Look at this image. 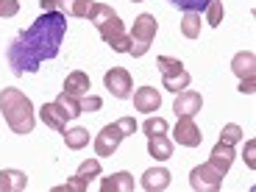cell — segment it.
Instances as JSON below:
<instances>
[{"mask_svg":"<svg viewBox=\"0 0 256 192\" xmlns=\"http://www.w3.org/2000/svg\"><path fill=\"white\" fill-rule=\"evenodd\" d=\"M67 36V17L62 12H42L31 22V28L20 31L6 48V62L14 76L36 72L42 62H50L58 56L62 42Z\"/></svg>","mask_w":256,"mask_h":192,"instance_id":"obj_1","label":"cell"},{"mask_svg":"<svg viewBox=\"0 0 256 192\" xmlns=\"http://www.w3.org/2000/svg\"><path fill=\"white\" fill-rule=\"evenodd\" d=\"M62 136H64V145L70 150H81V148L90 145V131L86 128H64Z\"/></svg>","mask_w":256,"mask_h":192,"instance_id":"obj_21","label":"cell"},{"mask_svg":"<svg viewBox=\"0 0 256 192\" xmlns=\"http://www.w3.org/2000/svg\"><path fill=\"white\" fill-rule=\"evenodd\" d=\"M103 84H106V90H109L114 98H120V100L131 98V90H134L131 72H128L126 67H112V70L103 76Z\"/></svg>","mask_w":256,"mask_h":192,"instance_id":"obj_8","label":"cell"},{"mask_svg":"<svg viewBox=\"0 0 256 192\" xmlns=\"http://www.w3.org/2000/svg\"><path fill=\"white\" fill-rule=\"evenodd\" d=\"M240 92H242V95H254V92H256V76L240 78Z\"/></svg>","mask_w":256,"mask_h":192,"instance_id":"obj_35","label":"cell"},{"mask_svg":"<svg viewBox=\"0 0 256 192\" xmlns=\"http://www.w3.org/2000/svg\"><path fill=\"white\" fill-rule=\"evenodd\" d=\"M231 72L237 78H250L256 76V56L250 50H242L237 53V56L231 58Z\"/></svg>","mask_w":256,"mask_h":192,"instance_id":"obj_17","label":"cell"},{"mask_svg":"<svg viewBox=\"0 0 256 192\" xmlns=\"http://www.w3.org/2000/svg\"><path fill=\"white\" fill-rule=\"evenodd\" d=\"M0 112H3L6 126L12 128L14 134H20V136L31 134L34 126H36V114H34L31 98L22 95V92L14 90V86L0 90Z\"/></svg>","mask_w":256,"mask_h":192,"instance_id":"obj_2","label":"cell"},{"mask_svg":"<svg viewBox=\"0 0 256 192\" xmlns=\"http://www.w3.org/2000/svg\"><path fill=\"white\" fill-rule=\"evenodd\" d=\"M204 17H206V26L218 28L223 22V0H209L204 8Z\"/></svg>","mask_w":256,"mask_h":192,"instance_id":"obj_24","label":"cell"},{"mask_svg":"<svg viewBox=\"0 0 256 192\" xmlns=\"http://www.w3.org/2000/svg\"><path fill=\"white\" fill-rule=\"evenodd\" d=\"M20 12V0H0V17H14Z\"/></svg>","mask_w":256,"mask_h":192,"instance_id":"obj_32","label":"cell"},{"mask_svg":"<svg viewBox=\"0 0 256 192\" xmlns=\"http://www.w3.org/2000/svg\"><path fill=\"white\" fill-rule=\"evenodd\" d=\"M114 14L117 12L112 6H106V3H92V12H90V17H86V20H90V22H95V28H98V26H103L106 20H112Z\"/></svg>","mask_w":256,"mask_h":192,"instance_id":"obj_25","label":"cell"},{"mask_svg":"<svg viewBox=\"0 0 256 192\" xmlns=\"http://www.w3.org/2000/svg\"><path fill=\"white\" fill-rule=\"evenodd\" d=\"M220 142H226V145H237V142H242V128H240L237 122L223 126V131H220Z\"/></svg>","mask_w":256,"mask_h":192,"instance_id":"obj_28","label":"cell"},{"mask_svg":"<svg viewBox=\"0 0 256 192\" xmlns=\"http://www.w3.org/2000/svg\"><path fill=\"white\" fill-rule=\"evenodd\" d=\"M98 34H100V39L114 53H128L131 50V36L126 34V22H122L117 14L112 20H106L103 26H98Z\"/></svg>","mask_w":256,"mask_h":192,"instance_id":"obj_5","label":"cell"},{"mask_svg":"<svg viewBox=\"0 0 256 192\" xmlns=\"http://www.w3.org/2000/svg\"><path fill=\"white\" fill-rule=\"evenodd\" d=\"M39 120L45 122L48 128H53V131H58L62 134L64 128H67V114H64L62 109H58V103H42V109H39Z\"/></svg>","mask_w":256,"mask_h":192,"instance_id":"obj_14","label":"cell"},{"mask_svg":"<svg viewBox=\"0 0 256 192\" xmlns=\"http://www.w3.org/2000/svg\"><path fill=\"white\" fill-rule=\"evenodd\" d=\"M200 109H204V98H200L198 92H192V90L176 92V100H173L176 117H195Z\"/></svg>","mask_w":256,"mask_h":192,"instance_id":"obj_10","label":"cell"},{"mask_svg":"<svg viewBox=\"0 0 256 192\" xmlns=\"http://www.w3.org/2000/svg\"><path fill=\"white\" fill-rule=\"evenodd\" d=\"M190 186L195 192H218L223 186V173H218L209 162L198 164V167H192V173H190Z\"/></svg>","mask_w":256,"mask_h":192,"instance_id":"obj_6","label":"cell"},{"mask_svg":"<svg viewBox=\"0 0 256 192\" xmlns=\"http://www.w3.org/2000/svg\"><path fill=\"white\" fill-rule=\"evenodd\" d=\"M58 12L64 17H90L92 0H58Z\"/></svg>","mask_w":256,"mask_h":192,"instance_id":"obj_20","label":"cell"},{"mask_svg":"<svg viewBox=\"0 0 256 192\" xmlns=\"http://www.w3.org/2000/svg\"><path fill=\"white\" fill-rule=\"evenodd\" d=\"M142 131H145V136L167 134V120H162V117H148V120L142 122Z\"/></svg>","mask_w":256,"mask_h":192,"instance_id":"obj_27","label":"cell"},{"mask_svg":"<svg viewBox=\"0 0 256 192\" xmlns=\"http://www.w3.org/2000/svg\"><path fill=\"white\" fill-rule=\"evenodd\" d=\"M90 90H92L90 76L81 72V70H72L70 76L64 78V90L62 92H67V95H72V98H84V95H90Z\"/></svg>","mask_w":256,"mask_h":192,"instance_id":"obj_15","label":"cell"},{"mask_svg":"<svg viewBox=\"0 0 256 192\" xmlns=\"http://www.w3.org/2000/svg\"><path fill=\"white\" fill-rule=\"evenodd\" d=\"M245 164H248L250 170H256V142L254 140L245 142Z\"/></svg>","mask_w":256,"mask_h":192,"instance_id":"obj_34","label":"cell"},{"mask_svg":"<svg viewBox=\"0 0 256 192\" xmlns=\"http://www.w3.org/2000/svg\"><path fill=\"white\" fill-rule=\"evenodd\" d=\"M76 176H81L84 181L98 178V176H100V159H86V162H81V164H78V173H76Z\"/></svg>","mask_w":256,"mask_h":192,"instance_id":"obj_26","label":"cell"},{"mask_svg":"<svg viewBox=\"0 0 256 192\" xmlns=\"http://www.w3.org/2000/svg\"><path fill=\"white\" fill-rule=\"evenodd\" d=\"M170 170L167 167H150V170H145L142 173V190H148V192H162V190H167L170 186Z\"/></svg>","mask_w":256,"mask_h":192,"instance_id":"obj_13","label":"cell"},{"mask_svg":"<svg viewBox=\"0 0 256 192\" xmlns=\"http://www.w3.org/2000/svg\"><path fill=\"white\" fill-rule=\"evenodd\" d=\"M167 3H173V6L181 8V12H204L209 0H167Z\"/></svg>","mask_w":256,"mask_h":192,"instance_id":"obj_29","label":"cell"},{"mask_svg":"<svg viewBox=\"0 0 256 192\" xmlns=\"http://www.w3.org/2000/svg\"><path fill=\"white\" fill-rule=\"evenodd\" d=\"M117 126H120V131L126 136H134L136 134V122H134V117H120V120H114Z\"/></svg>","mask_w":256,"mask_h":192,"instance_id":"obj_33","label":"cell"},{"mask_svg":"<svg viewBox=\"0 0 256 192\" xmlns=\"http://www.w3.org/2000/svg\"><path fill=\"white\" fill-rule=\"evenodd\" d=\"M148 154L154 156V159H159V162H167L170 156H173V142L167 140L164 134L148 136Z\"/></svg>","mask_w":256,"mask_h":192,"instance_id":"obj_19","label":"cell"},{"mask_svg":"<svg viewBox=\"0 0 256 192\" xmlns=\"http://www.w3.org/2000/svg\"><path fill=\"white\" fill-rule=\"evenodd\" d=\"M181 34H184L186 39H198L200 36V12H184Z\"/></svg>","mask_w":256,"mask_h":192,"instance_id":"obj_22","label":"cell"},{"mask_svg":"<svg viewBox=\"0 0 256 192\" xmlns=\"http://www.w3.org/2000/svg\"><path fill=\"white\" fill-rule=\"evenodd\" d=\"M156 31H159V22H156L154 14H140L134 20V28H131V56L134 58H142L148 50H150V42L156 39Z\"/></svg>","mask_w":256,"mask_h":192,"instance_id":"obj_3","label":"cell"},{"mask_svg":"<svg viewBox=\"0 0 256 192\" xmlns=\"http://www.w3.org/2000/svg\"><path fill=\"white\" fill-rule=\"evenodd\" d=\"M28 186V176L22 170H0V192H22Z\"/></svg>","mask_w":256,"mask_h":192,"instance_id":"obj_18","label":"cell"},{"mask_svg":"<svg viewBox=\"0 0 256 192\" xmlns=\"http://www.w3.org/2000/svg\"><path fill=\"white\" fill-rule=\"evenodd\" d=\"M122 140H126V134L120 131V126H117V122L103 126L100 134L95 136V154H98V159H109V156H114Z\"/></svg>","mask_w":256,"mask_h":192,"instance_id":"obj_7","label":"cell"},{"mask_svg":"<svg viewBox=\"0 0 256 192\" xmlns=\"http://www.w3.org/2000/svg\"><path fill=\"white\" fill-rule=\"evenodd\" d=\"M78 103H81V114H90V112H100L103 100L98 95H84L78 98Z\"/></svg>","mask_w":256,"mask_h":192,"instance_id":"obj_31","label":"cell"},{"mask_svg":"<svg viewBox=\"0 0 256 192\" xmlns=\"http://www.w3.org/2000/svg\"><path fill=\"white\" fill-rule=\"evenodd\" d=\"M134 176L131 173H112L100 181V192H134Z\"/></svg>","mask_w":256,"mask_h":192,"instance_id":"obj_16","label":"cell"},{"mask_svg":"<svg viewBox=\"0 0 256 192\" xmlns=\"http://www.w3.org/2000/svg\"><path fill=\"white\" fill-rule=\"evenodd\" d=\"M162 106V95L154 90V86H140V90L134 92V109L142 112V114H154V112H159Z\"/></svg>","mask_w":256,"mask_h":192,"instance_id":"obj_12","label":"cell"},{"mask_svg":"<svg viewBox=\"0 0 256 192\" xmlns=\"http://www.w3.org/2000/svg\"><path fill=\"white\" fill-rule=\"evenodd\" d=\"M156 70L162 72V84L167 92H181L190 86V72L184 70V62L173 56H156Z\"/></svg>","mask_w":256,"mask_h":192,"instance_id":"obj_4","label":"cell"},{"mask_svg":"<svg viewBox=\"0 0 256 192\" xmlns=\"http://www.w3.org/2000/svg\"><path fill=\"white\" fill-rule=\"evenodd\" d=\"M173 140L178 142V145H184V148H198L200 142H204V134H200L195 117H178L176 131H173Z\"/></svg>","mask_w":256,"mask_h":192,"instance_id":"obj_9","label":"cell"},{"mask_svg":"<svg viewBox=\"0 0 256 192\" xmlns=\"http://www.w3.org/2000/svg\"><path fill=\"white\" fill-rule=\"evenodd\" d=\"M86 186H90V181H84L81 176H72L67 184L56 186V192H86Z\"/></svg>","mask_w":256,"mask_h":192,"instance_id":"obj_30","label":"cell"},{"mask_svg":"<svg viewBox=\"0 0 256 192\" xmlns=\"http://www.w3.org/2000/svg\"><path fill=\"white\" fill-rule=\"evenodd\" d=\"M56 103H58V109L67 114V120H76V117H81V103H78V98L62 92V95L56 98Z\"/></svg>","mask_w":256,"mask_h":192,"instance_id":"obj_23","label":"cell"},{"mask_svg":"<svg viewBox=\"0 0 256 192\" xmlns=\"http://www.w3.org/2000/svg\"><path fill=\"white\" fill-rule=\"evenodd\" d=\"M134 3H142V0H134Z\"/></svg>","mask_w":256,"mask_h":192,"instance_id":"obj_37","label":"cell"},{"mask_svg":"<svg viewBox=\"0 0 256 192\" xmlns=\"http://www.w3.org/2000/svg\"><path fill=\"white\" fill-rule=\"evenodd\" d=\"M42 12H58V0H39Z\"/></svg>","mask_w":256,"mask_h":192,"instance_id":"obj_36","label":"cell"},{"mask_svg":"<svg viewBox=\"0 0 256 192\" xmlns=\"http://www.w3.org/2000/svg\"><path fill=\"white\" fill-rule=\"evenodd\" d=\"M234 159H237V150H234V145H226V142L218 140V145L212 148V154H209V164L218 170V173H228L231 164H234Z\"/></svg>","mask_w":256,"mask_h":192,"instance_id":"obj_11","label":"cell"}]
</instances>
